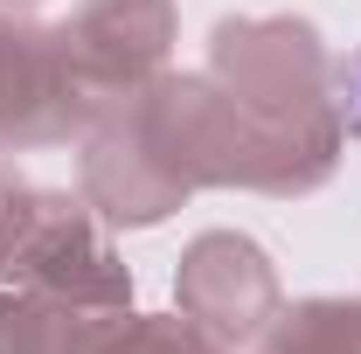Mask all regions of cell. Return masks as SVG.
I'll return each instance as SVG.
<instances>
[{
    "label": "cell",
    "mask_w": 361,
    "mask_h": 354,
    "mask_svg": "<svg viewBox=\"0 0 361 354\" xmlns=\"http://www.w3.org/2000/svg\"><path fill=\"white\" fill-rule=\"evenodd\" d=\"M355 111H361V70H355Z\"/></svg>",
    "instance_id": "1"
}]
</instances>
